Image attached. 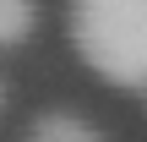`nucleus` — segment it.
Wrapping results in <instances>:
<instances>
[{"label": "nucleus", "instance_id": "f257e3e1", "mask_svg": "<svg viewBox=\"0 0 147 142\" xmlns=\"http://www.w3.org/2000/svg\"><path fill=\"white\" fill-rule=\"evenodd\" d=\"M71 44L104 82L147 93V0H82L71 11Z\"/></svg>", "mask_w": 147, "mask_h": 142}, {"label": "nucleus", "instance_id": "f03ea898", "mask_svg": "<svg viewBox=\"0 0 147 142\" xmlns=\"http://www.w3.org/2000/svg\"><path fill=\"white\" fill-rule=\"evenodd\" d=\"M27 142H104V137H98V126H93V120L65 115V109H49V115H38V120H33Z\"/></svg>", "mask_w": 147, "mask_h": 142}, {"label": "nucleus", "instance_id": "7ed1b4c3", "mask_svg": "<svg viewBox=\"0 0 147 142\" xmlns=\"http://www.w3.org/2000/svg\"><path fill=\"white\" fill-rule=\"evenodd\" d=\"M33 27H38V5H27V0H0V49H16Z\"/></svg>", "mask_w": 147, "mask_h": 142}, {"label": "nucleus", "instance_id": "20e7f679", "mask_svg": "<svg viewBox=\"0 0 147 142\" xmlns=\"http://www.w3.org/2000/svg\"><path fill=\"white\" fill-rule=\"evenodd\" d=\"M0 109H5V82H0Z\"/></svg>", "mask_w": 147, "mask_h": 142}]
</instances>
